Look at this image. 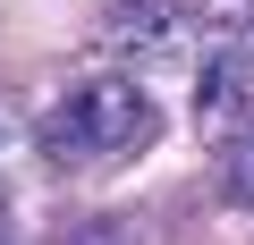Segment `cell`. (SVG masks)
<instances>
[{"label":"cell","mask_w":254,"mask_h":245,"mask_svg":"<svg viewBox=\"0 0 254 245\" xmlns=\"http://www.w3.org/2000/svg\"><path fill=\"white\" fill-rule=\"evenodd\" d=\"M161 136V110L127 85V76H93V85H68L51 110H43V161L60 169H93V161H136L144 144Z\"/></svg>","instance_id":"obj_1"},{"label":"cell","mask_w":254,"mask_h":245,"mask_svg":"<svg viewBox=\"0 0 254 245\" xmlns=\"http://www.w3.org/2000/svg\"><path fill=\"white\" fill-rule=\"evenodd\" d=\"M93 34H102V51H119V59H170V51L195 34V17L178 9V0H110Z\"/></svg>","instance_id":"obj_2"},{"label":"cell","mask_w":254,"mask_h":245,"mask_svg":"<svg viewBox=\"0 0 254 245\" xmlns=\"http://www.w3.org/2000/svg\"><path fill=\"white\" fill-rule=\"evenodd\" d=\"M195 127H203L212 144H229L237 127H254V59H246L237 43L203 59V85H195Z\"/></svg>","instance_id":"obj_3"},{"label":"cell","mask_w":254,"mask_h":245,"mask_svg":"<svg viewBox=\"0 0 254 245\" xmlns=\"http://www.w3.org/2000/svg\"><path fill=\"white\" fill-rule=\"evenodd\" d=\"M220 195L229 203H254V127H237L220 144Z\"/></svg>","instance_id":"obj_4"},{"label":"cell","mask_w":254,"mask_h":245,"mask_svg":"<svg viewBox=\"0 0 254 245\" xmlns=\"http://www.w3.org/2000/svg\"><path fill=\"white\" fill-rule=\"evenodd\" d=\"M0 245H17V228H9V203H0Z\"/></svg>","instance_id":"obj_5"}]
</instances>
